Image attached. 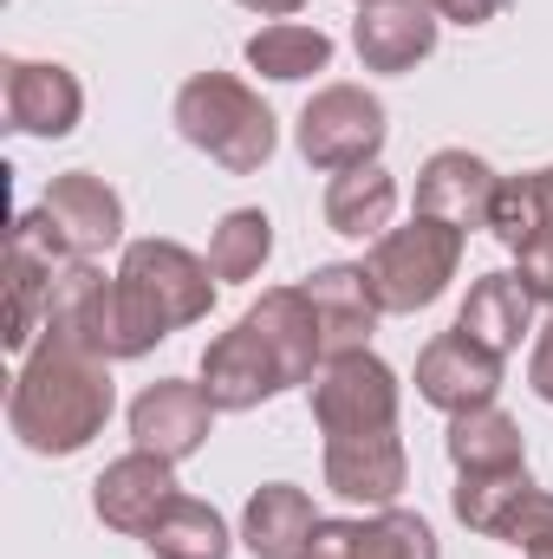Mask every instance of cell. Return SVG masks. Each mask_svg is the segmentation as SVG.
<instances>
[{"label":"cell","mask_w":553,"mask_h":559,"mask_svg":"<svg viewBox=\"0 0 553 559\" xmlns=\"http://www.w3.org/2000/svg\"><path fill=\"white\" fill-rule=\"evenodd\" d=\"M502 540H508V547H521V554L553 547V495H548V488H528V495L515 501V514L502 521Z\"/></svg>","instance_id":"f1b7e54d"},{"label":"cell","mask_w":553,"mask_h":559,"mask_svg":"<svg viewBox=\"0 0 553 559\" xmlns=\"http://www.w3.org/2000/svg\"><path fill=\"white\" fill-rule=\"evenodd\" d=\"M274 254V222L268 209H228L209 235V267L215 280H255Z\"/></svg>","instance_id":"484cf974"},{"label":"cell","mask_w":553,"mask_h":559,"mask_svg":"<svg viewBox=\"0 0 553 559\" xmlns=\"http://www.w3.org/2000/svg\"><path fill=\"white\" fill-rule=\"evenodd\" d=\"M358 559H443L436 527L416 508H378L372 521H358Z\"/></svg>","instance_id":"4316f807"},{"label":"cell","mask_w":553,"mask_h":559,"mask_svg":"<svg viewBox=\"0 0 553 559\" xmlns=\"http://www.w3.org/2000/svg\"><path fill=\"white\" fill-rule=\"evenodd\" d=\"M143 547H150L156 559H228L235 534H228V521H222L209 501H196V495H176V501H169V508L150 521Z\"/></svg>","instance_id":"cb8c5ba5"},{"label":"cell","mask_w":553,"mask_h":559,"mask_svg":"<svg viewBox=\"0 0 553 559\" xmlns=\"http://www.w3.org/2000/svg\"><path fill=\"white\" fill-rule=\"evenodd\" d=\"M358 7H372V0H358Z\"/></svg>","instance_id":"8d00e7d4"},{"label":"cell","mask_w":553,"mask_h":559,"mask_svg":"<svg viewBox=\"0 0 553 559\" xmlns=\"http://www.w3.org/2000/svg\"><path fill=\"white\" fill-rule=\"evenodd\" d=\"M436 20H456V26H489V20H502V7L508 0H423Z\"/></svg>","instance_id":"1f68e13d"},{"label":"cell","mask_w":553,"mask_h":559,"mask_svg":"<svg viewBox=\"0 0 553 559\" xmlns=\"http://www.w3.org/2000/svg\"><path fill=\"white\" fill-rule=\"evenodd\" d=\"M242 319L274 345L280 371H286V391L319 378V365H326V332H319V312H313L306 286H268Z\"/></svg>","instance_id":"e0dca14e"},{"label":"cell","mask_w":553,"mask_h":559,"mask_svg":"<svg viewBox=\"0 0 553 559\" xmlns=\"http://www.w3.org/2000/svg\"><path fill=\"white\" fill-rule=\"evenodd\" d=\"M319 521H326V514L313 508L306 488L268 481V488H255L248 508H242V547H248L255 559H299L306 540L319 534Z\"/></svg>","instance_id":"d6986e66"},{"label":"cell","mask_w":553,"mask_h":559,"mask_svg":"<svg viewBox=\"0 0 553 559\" xmlns=\"http://www.w3.org/2000/svg\"><path fill=\"white\" fill-rule=\"evenodd\" d=\"M436 13L423 0H372L352 20V46L365 59V72H416L436 52Z\"/></svg>","instance_id":"2e32d148"},{"label":"cell","mask_w":553,"mask_h":559,"mask_svg":"<svg viewBox=\"0 0 553 559\" xmlns=\"http://www.w3.org/2000/svg\"><path fill=\"white\" fill-rule=\"evenodd\" d=\"M313 397V423L326 436H365V429H398V404H404V384L398 371L365 345V352H339L319 365V378L306 384Z\"/></svg>","instance_id":"8992f818"},{"label":"cell","mask_w":553,"mask_h":559,"mask_svg":"<svg viewBox=\"0 0 553 559\" xmlns=\"http://www.w3.org/2000/svg\"><path fill=\"white\" fill-rule=\"evenodd\" d=\"M411 481V455L398 429H365V436H326V488L358 508H391Z\"/></svg>","instance_id":"4fadbf2b"},{"label":"cell","mask_w":553,"mask_h":559,"mask_svg":"<svg viewBox=\"0 0 553 559\" xmlns=\"http://www.w3.org/2000/svg\"><path fill=\"white\" fill-rule=\"evenodd\" d=\"M528 384H534V397H541V404H553V306H548L541 338H534V358H528Z\"/></svg>","instance_id":"d6a6232c"},{"label":"cell","mask_w":553,"mask_h":559,"mask_svg":"<svg viewBox=\"0 0 553 559\" xmlns=\"http://www.w3.org/2000/svg\"><path fill=\"white\" fill-rule=\"evenodd\" d=\"M59 267H66V254L52 248L39 209L20 215V228H13V267H7V280H13V293H7V332H0L7 352H33L39 345L52 293H59Z\"/></svg>","instance_id":"8fae6325"},{"label":"cell","mask_w":553,"mask_h":559,"mask_svg":"<svg viewBox=\"0 0 553 559\" xmlns=\"http://www.w3.org/2000/svg\"><path fill=\"white\" fill-rule=\"evenodd\" d=\"M176 495H183V488H176V462H163V455H150V449H131V455L105 462V475L92 481V514H98L111 534L143 540L150 521H156Z\"/></svg>","instance_id":"5bb4252c"},{"label":"cell","mask_w":553,"mask_h":559,"mask_svg":"<svg viewBox=\"0 0 553 559\" xmlns=\"http://www.w3.org/2000/svg\"><path fill=\"white\" fill-rule=\"evenodd\" d=\"M385 138H391L385 98L365 92V85H319V92L299 105V124H293L299 156H306L319 176H345V169L378 163Z\"/></svg>","instance_id":"5b68a950"},{"label":"cell","mask_w":553,"mask_h":559,"mask_svg":"<svg viewBox=\"0 0 553 559\" xmlns=\"http://www.w3.org/2000/svg\"><path fill=\"white\" fill-rule=\"evenodd\" d=\"M242 52H248V66H255L261 79L299 85V79H313V72L332 66V33H319V26H306V20H274V26L248 33Z\"/></svg>","instance_id":"603a6c76"},{"label":"cell","mask_w":553,"mask_h":559,"mask_svg":"<svg viewBox=\"0 0 553 559\" xmlns=\"http://www.w3.org/2000/svg\"><path fill=\"white\" fill-rule=\"evenodd\" d=\"M235 7H248V13H268V20H286V13H299L306 0H235Z\"/></svg>","instance_id":"836d02e7"},{"label":"cell","mask_w":553,"mask_h":559,"mask_svg":"<svg viewBox=\"0 0 553 559\" xmlns=\"http://www.w3.org/2000/svg\"><path fill=\"white\" fill-rule=\"evenodd\" d=\"M306 299L319 312V332H326V358L339 352H365L372 332H378V299H372V280H365V261H326L306 274Z\"/></svg>","instance_id":"ac0fdd59"},{"label":"cell","mask_w":553,"mask_h":559,"mask_svg":"<svg viewBox=\"0 0 553 559\" xmlns=\"http://www.w3.org/2000/svg\"><path fill=\"white\" fill-rule=\"evenodd\" d=\"M299 559H358V521H319Z\"/></svg>","instance_id":"4dcf8cb0"},{"label":"cell","mask_w":553,"mask_h":559,"mask_svg":"<svg viewBox=\"0 0 553 559\" xmlns=\"http://www.w3.org/2000/svg\"><path fill=\"white\" fill-rule=\"evenodd\" d=\"M462 248L469 235L436 222V215H411L404 228L378 235L372 254H365V280H372V299L378 312H423L449 293V280L462 267Z\"/></svg>","instance_id":"277c9868"},{"label":"cell","mask_w":553,"mask_h":559,"mask_svg":"<svg viewBox=\"0 0 553 559\" xmlns=\"http://www.w3.org/2000/svg\"><path fill=\"white\" fill-rule=\"evenodd\" d=\"M548 222V202H541V176H502V189H495V202H489V235L508 248V254H521Z\"/></svg>","instance_id":"83f0119b"},{"label":"cell","mask_w":553,"mask_h":559,"mask_svg":"<svg viewBox=\"0 0 553 559\" xmlns=\"http://www.w3.org/2000/svg\"><path fill=\"white\" fill-rule=\"evenodd\" d=\"M502 365L508 358H495L489 345H475L469 332H436L423 352H416V397L430 404V411H443V417H462V411H475V404H495V391H502Z\"/></svg>","instance_id":"ba28073f"},{"label":"cell","mask_w":553,"mask_h":559,"mask_svg":"<svg viewBox=\"0 0 553 559\" xmlns=\"http://www.w3.org/2000/svg\"><path fill=\"white\" fill-rule=\"evenodd\" d=\"M111 404H118L111 358L39 332V345L20 358V378L7 391V423L33 455H79L92 449V436H105Z\"/></svg>","instance_id":"6da1fadb"},{"label":"cell","mask_w":553,"mask_h":559,"mask_svg":"<svg viewBox=\"0 0 553 559\" xmlns=\"http://www.w3.org/2000/svg\"><path fill=\"white\" fill-rule=\"evenodd\" d=\"M215 417H222V411L209 404L202 384H189V378H156V384H143L138 404H131V442L150 449V455H163V462H189V455L209 442Z\"/></svg>","instance_id":"7c38bea8"},{"label":"cell","mask_w":553,"mask_h":559,"mask_svg":"<svg viewBox=\"0 0 553 559\" xmlns=\"http://www.w3.org/2000/svg\"><path fill=\"white\" fill-rule=\"evenodd\" d=\"M0 92H7V124L20 138H72L85 118V85L52 59H7Z\"/></svg>","instance_id":"30bf717a"},{"label":"cell","mask_w":553,"mask_h":559,"mask_svg":"<svg viewBox=\"0 0 553 559\" xmlns=\"http://www.w3.org/2000/svg\"><path fill=\"white\" fill-rule=\"evenodd\" d=\"M215 306V267L169 235H143L118 261V358L131 365L169 332L202 325Z\"/></svg>","instance_id":"7a4b0ae2"},{"label":"cell","mask_w":553,"mask_h":559,"mask_svg":"<svg viewBox=\"0 0 553 559\" xmlns=\"http://www.w3.org/2000/svg\"><path fill=\"white\" fill-rule=\"evenodd\" d=\"M528 559H553V547H541V554H528Z\"/></svg>","instance_id":"d590c367"},{"label":"cell","mask_w":553,"mask_h":559,"mask_svg":"<svg viewBox=\"0 0 553 559\" xmlns=\"http://www.w3.org/2000/svg\"><path fill=\"white\" fill-rule=\"evenodd\" d=\"M39 222H46V235L66 261H98L105 248L125 241V195L92 169H66V176L46 182Z\"/></svg>","instance_id":"52a82bcc"},{"label":"cell","mask_w":553,"mask_h":559,"mask_svg":"<svg viewBox=\"0 0 553 559\" xmlns=\"http://www.w3.org/2000/svg\"><path fill=\"white\" fill-rule=\"evenodd\" d=\"M528 325H534V299H528V286H521L515 274H482L475 286H469L462 312H456V332H469V338L489 345L495 358L521 352Z\"/></svg>","instance_id":"ffe728a7"},{"label":"cell","mask_w":553,"mask_h":559,"mask_svg":"<svg viewBox=\"0 0 553 559\" xmlns=\"http://www.w3.org/2000/svg\"><path fill=\"white\" fill-rule=\"evenodd\" d=\"M515 280L528 286L534 306H553V228H541V235L515 254Z\"/></svg>","instance_id":"f546056e"},{"label":"cell","mask_w":553,"mask_h":559,"mask_svg":"<svg viewBox=\"0 0 553 559\" xmlns=\"http://www.w3.org/2000/svg\"><path fill=\"white\" fill-rule=\"evenodd\" d=\"M534 176H541V202H548V222H553V163L548 169H534Z\"/></svg>","instance_id":"e575fe53"},{"label":"cell","mask_w":553,"mask_h":559,"mask_svg":"<svg viewBox=\"0 0 553 559\" xmlns=\"http://www.w3.org/2000/svg\"><path fill=\"white\" fill-rule=\"evenodd\" d=\"M391 215H398V176L385 163H365V169H345L326 182V228L332 235L378 241V235H391Z\"/></svg>","instance_id":"44dd1931"},{"label":"cell","mask_w":553,"mask_h":559,"mask_svg":"<svg viewBox=\"0 0 553 559\" xmlns=\"http://www.w3.org/2000/svg\"><path fill=\"white\" fill-rule=\"evenodd\" d=\"M169 118H176V131H183L189 150H202L228 176L268 169V156H274V143H280L268 98L248 79H235V72H196V79H183Z\"/></svg>","instance_id":"3957f363"},{"label":"cell","mask_w":553,"mask_h":559,"mask_svg":"<svg viewBox=\"0 0 553 559\" xmlns=\"http://www.w3.org/2000/svg\"><path fill=\"white\" fill-rule=\"evenodd\" d=\"M202 391H209V404L215 411H261L268 397L286 391V371H280L274 345L248 325V319H235L222 338H209V352H202Z\"/></svg>","instance_id":"9c48e42d"},{"label":"cell","mask_w":553,"mask_h":559,"mask_svg":"<svg viewBox=\"0 0 553 559\" xmlns=\"http://www.w3.org/2000/svg\"><path fill=\"white\" fill-rule=\"evenodd\" d=\"M534 488V475L528 468H489V475H456V488H449V514L469 527V534H489V540H502V521L515 514V501Z\"/></svg>","instance_id":"d4e9b609"},{"label":"cell","mask_w":553,"mask_h":559,"mask_svg":"<svg viewBox=\"0 0 553 559\" xmlns=\"http://www.w3.org/2000/svg\"><path fill=\"white\" fill-rule=\"evenodd\" d=\"M456 475H489V468H528V442H521V423L508 417L502 404H475L462 417H449L443 436Z\"/></svg>","instance_id":"7402d4cb"},{"label":"cell","mask_w":553,"mask_h":559,"mask_svg":"<svg viewBox=\"0 0 553 559\" xmlns=\"http://www.w3.org/2000/svg\"><path fill=\"white\" fill-rule=\"evenodd\" d=\"M502 176L489 156L475 150H436L423 169H416V215H436L449 228H489V202H495Z\"/></svg>","instance_id":"9a60e30c"}]
</instances>
